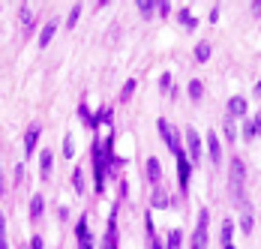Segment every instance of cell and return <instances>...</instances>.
<instances>
[{
    "instance_id": "6da1fadb",
    "label": "cell",
    "mask_w": 261,
    "mask_h": 249,
    "mask_svg": "<svg viewBox=\"0 0 261 249\" xmlns=\"http://www.w3.org/2000/svg\"><path fill=\"white\" fill-rule=\"evenodd\" d=\"M207 240H210V213L201 210L198 213V222H195V231H192L189 249H207Z\"/></svg>"
},
{
    "instance_id": "7a4b0ae2",
    "label": "cell",
    "mask_w": 261,
    "mask_h": 249,
    "mask_svg": "<svg viewBox=\"0 0 261 249\" xmlns=\"http://www.w3.org/2000/svg\"><path fill=\"white\" fill-rule=\"evenodd\" d=\"M156 129H159L162 141L168 144V150H171L174 156H177V153H183V147H180V138H177V129H174V126L168 123L165 117H159V120H156Z\"/></svg>"
},
{
    "instance_id": "3957f363",
    "label": "cell",
    "mask_w": 261,
    "mask_h": 249,
    "mask_svg": "<svg viewBox=\"0 0 261 249\" xmlns=\"http://www.w3.org/2000/svg\"><path fill=\"white\" fill-rule=\"evenodd\" d=\"M243 177H246V165H243V159L237 156V159H231V168H228V186H231V195H234V198H240Z\"/></svg>"
},
{
    "instance_id": "277c9868",
    "label": "cell",
    "mask_w": 261,
    "mask_h": 249,
    "mask_svg": "<svg viewBox=\"0 0 261 249\" xmlns=\"http://www.w3.org/2000/svg\"><path fill=\"white\" fill-rule=\"evenodd\" d=\"M201 150H204L201 135L189 126V129H186V156H189V162H192V165H198V162H201Z\"/></svg>"
},
{
    "instance_id": "5b68a950",
    "label": "cell",
    "mask_w": 261,
    "mask_h": 249,
    "mask_svg": "<svg viewBox=\"0 0 261 249\" xmlns=\"http://www.w3.org/2000/svg\"><path fill=\"white\" fill-rule=\"evenodd\" d=\"M207 153H210V162L213 165H219V159H222V144H219V135H216V129H210L207 132Z\"/></svg>"
},
{
    "instance_id": "8992f818",
    "label": "cell",
    "mask_w": 261,
    "mask_h": 249,
    "mask_svg": "<svg viewBox=\"0 0 261 249\" xmlns=\"http://www.w3.org/2000/svg\"><path fill=\"white\" fill-rule=\"evenodd\" d=\"M228 117L231 120H246V99L243 96H231L228 99Z\"/></svg>"
},
{
    "instance_id": "52a82bcc",
    "label": "cell",
    "mask_w": 261,
    "mask_h": 249,
    "mask_svg": "<svg viewBox=\"0 0 261 249\" xmlns=\"http://www.w3.org/2000/svg\"><path fill=\"white\" fill-rule=\"evenodd\" d=\"M39 135H42V126H39V123H30V126H27V132H24V156L36 150V141H39Z\"/></svg>"
},
{
    "instance_id": "ba28073f",
    "label": "cell",
    "mask_w": 261,
    "mask_h": 249,
    "mask_svg": "<svg viewBox=\"0 0 261 249\" xmlns=\"http://www.w3.org/2000/svg\"><path fill=\"white\" fill-rule=\"evenodd\" d=\"M75 234H79V249H93V234H90V228H87V219H79Z\"/></svg>"
},
{
    "instance_id": "9c48e42d",
    "label": "cell",
    "mask_w": 261,
    "mask_h": 249,
    "mask_svg": "<svg viewBox=\"0 0 261 249\" xmlns=\"http://www.w3.org/2000/svg\"><path fill=\"white\" fill-rule=\"evenodd\" d=\"M189 168H192L189 156H186V153H177V177H180V186L189 183Z\"/></svg>"
},
{
    "instance_id": "30bf717a",
    "label": "cell",
    "mask_w": 261,
    "mask_h": 249,
    "mask_svg": "<svg viewBox=\"0 0 261 249\" xmlns=\"http://www.w3.org/2000/svg\"><path fill=\"white\" fill-rule=\"evenodd\" d=\"M51 168H54V153L51 150H42V153H39V175L48 177L51 175Z\"/></svg>"
},
{
    "instance_id": "8fae6325",
    "label": "cell",
    "mask_w": 261,
    "mask_h": 249,
    "mask_svg": "<svg viewBox=\"0 0 261 249\" xmlns=\"http://www.w3.org/2000/svg\"><path fill=\"white\" fill-rule=\"evenodd\" d=\"M42 210H45V198H42V195H33V198H30V219L36 222V219L42 216Z\"/></svg>"
},
{
    "instance_id": "7c38bea8",
    "label": "cell",
    "mask_w": 261,
    "mask_h": 249,
    "mask_svg": "<svg viewBox=\"0 0 261 249\" xmlns=\"http://www.w3.org/2000/svg\"><path fill=\"white\" fill-rule=\"evenodd\" d=\"M159 177H162V165H159V159H147V180L150 183H159Z\"/></svg>"
},
{
    "instance_id": "4fadbf2b",
    "label": "cell",
    "mask_w": 261,
    "mask_h": 249,
    "mask_svg": "<svg viewBox=\"0 0 261 249\" xmlns=\"http://www.w3.org/2000/svg\"><path fill=\"white\" fill-rule=\"evenodd\" d=\"M54 33H57V21H48V24L39 30V45H48L54 39Z\"/></svg>"
},
{
    "instance_id": "5bb4252c",
    "label": "cell",
    "mask_w": 261,
    "mask_h": 249,
    "mask_svg": "<svg viewBox=\"0 0 261 249\" xmlns=\"http://www.w3.org/2000/svg\"><path fill=\"white\" fill-rule=\"evenodd\" d=\"M177 18H180V24L186 27V30H195V27H198V18H195V15L186 9V6H183L180 12H177Z\"/></svg>"
},
{
    "instance_id": "9a60e30c",
    "label": "cell",
    "mask_w": 261,
    "mask_h": 249,
    "mask_svg": "<svg viewBox=\"0 0 261 249\" xmlns=\"http://www.w3.org/2000/svg\"><path fill=\"white\" fill-rule=\"evenodd\" d=\"M210 54H213V45H210L207 39L195 45V60H198V63H204V60H210Z\"/></svg>"
},
{
    "instance_id": "2e32d148",
    "label": "cell",
    "mask_w": 261,
    "mask_h": 249,
    "mask_svg": "<svg viewBox=\"0 0 261 249\" xmlns=\"http://www.w3.org/2000/svg\"><path fill=\"white\" fill-rule=\"evenodd\" d=\"M201 96H204V84H201L198 78H192V81H189V99L201 102Z\"/></svg>"
},
{
    "instance_id": "e0dca14e",
    "label": "cell",
    "mask_w": 261,
    "mask_h": 249,
    "mask_svg": "<svg viewBox=\"0 0 261 249\" xmlns=\"http://www.w3.org/2000/svg\"><path fill=\"white\" fill-rule=\"evenodd\" d=\"M162 249H183V234L174 228V231H168V240H165V246Z\"/></svg>"
},
{
    "instance_id": "ac0fdd59",
    "label": "cell",
    "mask_w": 261,
    "mask_h": 249,
    "mask_svg": "<svg viewBox=\"0 0 261 249\" xmlns=\"http://www.w3.org/2000/svg\"><path fill=\"white\" fill-rule=\"evenodd\" d=\"M240 231H243V234L252 231V210H249V207H243V213H240Z\"/></svg>"
},
{
    "instance_id": "d6986e66",
    "label": "cell",
    "mask_w": 261,
    "mask_h": 249,
    "mask_svg": "<svg viewBox=\"0 0 261 249\" xmlns=\"http://www.w3.org/2000/svg\"><path fill=\"white\" fill-rule=\"evenodd\" d=\"M231 234H234V222H231V219H225V222H222V237H219V240H222V246H231Z\"/></svg>"
},
{
    "instance_id": "ffe728a7",
    "label": "cell",
    "mask_w": 261,
    "mask_h": 249,
    "mask_svg": "<svg viewBox=\"0 0 261 249\" xmlns=\"http://www.w3.org/2000/svg\"><path fill=\"white\" fill-rule=\"evenodd\" d=\"M138 12H141L144 18H150V15L156 12V3H150V0H138Z\"/></svg>"
},
{
    "instance_id": "44dd1931",
    "label": "cell",
    "mask_w": 261,
    "mask_h": 249,
    "mask_svg": "<svg viewBox=\"0 0 261 249\" xmlns=\"http://www.w3.org/2000/svg\"><path fill=\"white\" fill-rule=\"evenodd\" d=\"M225 138H228V141L237 138V120H231V117H225Z\"/></svg>"
},
{
    "instance_id": "7402d4cb",
    "label": "cell",
    "mask_w": 261,
    "mask_h": 249,
    "mask_svg": "<svg viewBox=\"0 0 261 249\" xmlns=\"http://www.w3.org/2000/svg\"><path fill=\"white\" fill-rule=\"evenodd\" d=\"M153 204H156V207H168V204H171V195H165L162 189H156V192H153Z\"/></svg>"
},
{
    "instance_id": "603a6c76",
    "label": "cell",
    "mask_w": 261,
    "mask_h": 249,
    "mask_svg": "<svg viewBox=\"0 0 261 249\" xmlns=\"http://www.w3.org/2000/svg\"><path fill=\"white\" fill-rule=\"evenodd\" d=\"M72 186H75V192H84V171L75 168V175H72Z\"/></svg>"
},
{
    "instance_id": "cb8c5ba5",
    "label": "cell",
    "mask_w": 261,
    "mask_h": 249,
    "mask_svg": "<svg viewBox=\"0 0 261 249\" xmlns=\"http://www.w3.org/2000/svg\"><path fill=\"white\" fill-rule=\"evenodd\" d=\"M243 138H246V141H252V138H255V126H252V120H249V117L243 120Z\"/></svg>"
},
{
    "instance_id": "d4e9b609",
    "label": "cell",
    "mask_w": 261,
    "mask_h": 249,
    "mask_svg": "<svg viewBox=\"0 0 261 249\" xmlns=\"http://www.w3.org/2000/svg\"><path fill=\"white\" fill-rule=\"evenodd\" d=\"M147 231H150V249H162V243H159V237L153 234V219L147 216Z\"/></svg>"
},
{
    "instance_id": "484cf974",
    "label": "cell",
    "mask_w": 261,
    "mask_h": 249,
    "mask_svg": "<svg viewBox=\"0 0 261 249\" xmlns=\"http://www.w3.org/2000/svg\"><path fill=\"white\" fill-rule=\"evenodd\" d=\"M21 27H24V33L33 30V18H30V9H21Z\"/></svg>"
},
{
    "instance_id": "4316f807",
    "label": "cell",
    "mask_w": 261,
    "mask_h": 249,
    "mask_svg": "<svg viewBox=\"0 0 261 249\" xmlns=\"http://www.w3.org/2000/svg\"><path fill=\"white\" fill-rule=\"evenodd\" d=\"M79 15H81V6H72V12L66 15V27H75V24H79Z\"/></svg>"
},
{
    "instance_id": "83f0119b",
    "label": "cell",
    "mask_w": 261,
    "mask_h": 249,
    "mask_svg": "<svg viewBox=\"0 0 261 249\" xmlns=\"http://www.w3.org/2000/svg\"><path fill=\"white\" fill-rule=\"evenodd\" d=\"M132 90H135V78H129V81H126V84H123V90H120V99L126 102L132 96Z\"/></svg>"
},
{
    "instance_id": "f1b7e54d",
    "label": "cell",
    "mask_w": 261,
    "mask_h": 249,
    "mask_svg": "<svg viewBox=\"0 0 261 249\" xmlns=\"http://www.w3.org/2000/svg\"><path fill=\"white\" fill-rule=\"evenodd\" d=\"M72 150H75V141H72V135H66V138H63V156L72 159Z\"/></svg>"
},
{
    "instance_id": "f546056e",
    "label": "cell",
    "mask_w": 261,
    "mask_h": 249,
    "mask_svg": "<svg viewBox=\"0 0 261 249\" xmlns=\"http://www.w3.org/2000/svg\"><path fill=\"white\" fill-rule=\"evenodd\" d=\"M0 249H9V243H6V219H3V213H0Z\"/></svg>"
},
{
    "instance_id": "4dcf8cb0",
    "label": "cell",
    "mask_w": 261,
    "mask_h": 249,
    "mask_svg": "<svg viewBox=\"0 0 261 249\" xmlns=\"http://www.w3.org/2000/svg\"><path fill=\"white\" fill-rule=\"evenodd\" d=\"M159 87H162V90H171V87H174V81H171V75H168V72H162V78H159Z\"/></svg>"
},
{
    "instance_id": "1f68e13d",
    "label": "cell",
    "mask_w": 261,
    "mask_h": 249,
    "mask_svg": "<svg viewBox=\"0 0 261 249\" xmlns=\"http://www.w3.org/2000/svg\"><path fill=\"white\" fill-rule=\"evenodd\" d=\"M45 246V243H42V237H39V234H36V237H33V240H30V249H42Z\"/></svg>"
},
{
    "instance_id": "d6a6232c",
    "label": "cell",
    "mask_w": 261,
    "mask_h": 249,
    "mask_svg": "<svg viewBox=\"0 0 261 249\" xmlns=\"http://www.w3.org/2000/svg\"><path fill=\"white\" fill-rule=\"evenodd\" d=\"M216 21H219V6L210 9V24H216Z\"/></svg>"
},
{
    "instance_id": "836d02e7",
    "label": "cell",
    "mask_w": 261,
    "mask_h": 249,
    "mask_svg": "<svg viewBox=\"0 0 261 249\" xmlns=\"http://www.w3.org/2000/svg\"><path fill=\"white\" fill-rule=\"evenodd\" d=\"M252 126H255V135H261V114H255V117H252Z\"/></svg>"
},
{
    "instance_id": "e575fe53",
    "label": "cell",
    "mask_w": 261,
    "mask_h": 249,
    "mask_svg": "<svg viewBox=\"0 0 261 249\" xmlns=\"http://www.w3.org/2000/svg\"><path fill=\"white\" fill-rule=\"evenodd\" d=\"M156 9H159V15H168V12H171V6H168V3H159Z\"/></svg>"
},
{
    "instance_id": "d590c367",
    "label": "cell",
    "mask_w": 261,
    "mask_h": 249,
    "mask_svg": "<svg viewBox=\"0 0 261 249\" xmlns=\"http://www.w3.org/2000/svg\"><path fill=\"white\" fill-rule=\"evenodd\" d=\"M252 12H255V15H261V0H258V3H252Z\"/></svg>"
},
{
    "instance_id": "8d00e7d4",
    "label": "cell",
    "mask_w": 261,
    "mask_h": 249,
    "mask_svg": "<svg viewBox=\"0 0 261 249\" xmlns=\"http://www.w3.org/2000/svg\"><path fill=\"white\" fill-rule=\"evenodd\" d=\"M255 96H261V81L255 84Z\"/></svg>"
},
{
    "instance_id": "74e56055",
    "label": "cell",
    "mask_w": 261,
    "mask_h": 249,
    "mask_svg": "<svg viewBox=\"0 0 261 249\" xmlns=\"http://www.w3.org/2000/svg\"><path fill=\"white\" fill-rule=\"evenodd\" d=\"M0 195H3V171H0Z\"/></svg>"
}]
</instances>
